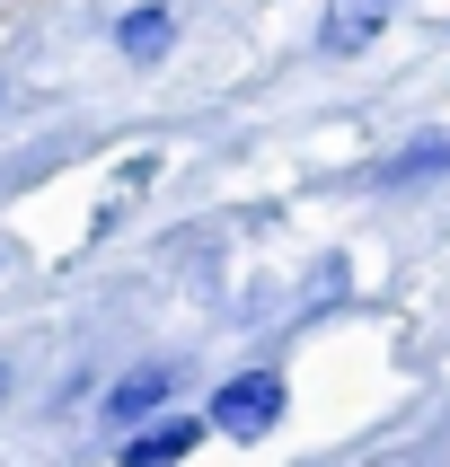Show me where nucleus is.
I'll use <instances>...</instances> for the list:
<instances>
[{
	"label": "nucleus",
	"mask_w": 450,
	"mask_h": 467,
	"mask_svg": "<svg viewBox=\"0 0 450 467\" xmlns=\"http://www.w3.org/2000/svg\"><path fill=\"white\" fill-rule=\"evenodd\" d=\"M168 45H177V18H168V9H124V18H115V53L141 62V71H151Z\"/></svg>",
	"instance_id": "obj_5"
},
{
	"label": "nucleus",
	"mask_w": 450,
	"mask_h": 467,
	"mask_svg": "<svg viewBox=\"0 0 450 467\" xmlns=\"http://www.w3.org/2000/svg\"><path fill=\"white\" fill-rule=\"evenodd\" d=\"M274 423H283V379H274V370H238V379H221V389H212L204 432H230V441H265Z\"/></svg>",
	"instance_id": "obj_1"
},
{
	"label": "nucleus",
	"mask_w": 450,
	"mask_h": 467,
	"mask_svg": "<svg viewBox=\"0 0 450 467\" xmlns=\"http://www.w3.org/2000/svg\"><path fill=\"white\" fill-rule=\"evenodd\" d=\"M389 185H424V177H450V132H433V141H415V150H397L389 168H380Z\"/></svg>",
	"instance_id": "obj_6"
},
{
	"label": "nucleus",
	"mask_w": 450,
	"mask_h": 467,
	"mask_svg": "<svg viewBox=\"0 0 450 467\" xmlns=\"http://www.w3.org/2000/svg\"><path fill=\"white\" fill-rule=\"evenodd\" d=\"M397 18V0H327V18H318V53H336V62H353V53L380 45V26Z\"/></svg>",
	"instance_id": "obj_3"
},
{
	"label": "nucleus",
	"mask_w": 450,
	"mask_h": 467,
	"mask_svg": "<svg viewBox=\"0 0 450 467\" xmlns=\"http://www.w3.org/2000/svg\"><path fill=\"white\" fill-rule=\"evenodd\" d=\"M0 406H9V362H0Z\"/></svg>",
	"instance_id": "obj_7"
},
{
	"label": "nucleus",
	"mask_w": 450,
	"mask_h": 467,
	"mask_svg": "<svg viewBox=\"0 0 450 467\" xmlns=\"http://www.w3.org/2000/svg\"><path fill=\"white\" fill-rule=\"evenodd\" d=\"M177 379H185L177 362H141V370H124V379H115V389H106V406H98V415L115 423V432H132V423H151L159 406H168V397H177Z\"/></svg>",
	"instance_id": "obj_2"
},
{
	"label": "nucleus",
	"mask_w": 450,
	"mask_h": 467,
	"mask_svg": "<svg viewBox=\"0 0 450 467\" xmlns=\"http://www.w3.org/2000/svg\"><path fill=\"white\" fill-rule=\"evenodd\" d=\"M204 441V423L194 415H168V423H132V441H124V467H177L185 450Z\"/></svg>",
	"instance_id": "obj_4"
}]
</instances>
